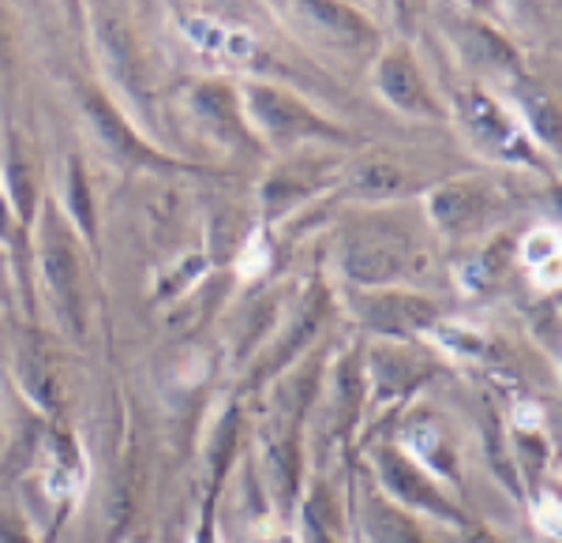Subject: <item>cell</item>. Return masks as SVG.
<instances>
[{
    "mask_svg": "<svg viewBox=\"0 0 562 543\" xmlns=\"http://www.w3.org/2000/svg\"><path fill=\"white\" fill-rule=\"evenodd\" d=\"M454 113H458L461 132L469 135V143H473L480 154H487V158H495V161L537 166L532 143L525 139L518 124H514L487 94H480V90H461L454 98Z\"/></svg>",
    "mask_w": 562,
    "mask_h": 543,
    "instance_id": "6da1fadb",
    "label": "cell"
},
{
    "mask_svg": "<svg viewBox=\"0 0 562 543\" xmlns=\"http://www.w3.org/2000/svg\"><path fill=\"white\" fill-rule=\"evenodd\" d=\"M244 94H248V113L256 128L278 147H293L304 139H346L330 121H323L319 113H312L301 98L285 94V90L251 83Z\"/></svg>",
    "mask_w": 562,
    "mask_h": 543,
    "instance_id": "7a4b0ae2",
    "label": "cell"
},
{
    "mask_svg": "<svg viewBox=\"0 0 562 543\" xmlns=\"http://www.w3.org/2000/svg\"><path fill=\"white\" fill-rule=\"evenodd\" d=\"M375 473L383 491L397 502V510L428 513V518H442V521H461V510L442 495V487L397 446L375 450Z\"/></svg>",
    "mask_w": 562,
    "mask_h": 543,
    "instance_id": "3957f363",
    "label": "cell"
},
{
    "mask_svg": "<svg viewBox=\"0 0 562 543\" xmlns=\"http://www.w3.org/2000/svg\"><path fill=\"white\" fill-rule=\"evenodd\" d=\"M42 274H45V285H49L60 319H65L71 333H79L83 330V285H79V262L60 233H49V240H45Z\"/></svg>",
    "mask_w": 562,
    "mask_h": 543,
    "instance_id": "277c9868",
    "label": "cell"
},
{
    "mask_svg": "<svg viewBox=\"0 0 562 543\" xmlns=\"http://www.w3.org/2000/svg\"><path fill=\"white\" fill-rule=\"evenodd\" d=\"M375 90L386 98L390 105L402 109V113H409V116H439V105H435L420 68H416V60L402 49L386 53V57L379 60Z\"/></svg>",
    "mask_w": 562,
    "mask_h": 543,
    "instance_id": "5b68a950",
    "label": "cell"
},
{
    "mask_svg": "<svg viewBox=\"0 0 562 543\" xmlns=\"http://www.w3.org/2000/svg\"><path fill=\"white\" fill-rule=\"evenodd\" d=\"M334 173V166H319V161L296 158L289 166H281L274 177L262 184V206L270 217H281L293 211L296 203H304L307 195H315L323 188V180Z\"/></svg>",
    "mask_w": 562,
    "mask_h": 543,
    "instance_id": "8992f818",
    "label": "cell"
},
{
    "mask_svg": "<svg viewBox=\"0 0 562 543\" xmlns=\"http://www.w3.org/2000/svg\"><path fill=\"white\" fill-rule=\"evenodd\" d=\"M360 315L368 319V326L383 333H416L435 319V307L424 296H405V293H386V296H368L360 304Z\"/></svg>",
    "mask_w": 562,
    "mask_h": 543,
    "instance_id": "52a82bcc",
    "label": "cell"
},
{
    "mask_svg": "<svg viewBox=\"0 0 562 543\" xmlns=\"http://www.w3.org/2000/svg\"><path fill=\"white\" fill-rule=\"evenodd\" d=\"M431 214H435V222H439V229L469 233L487 217V192L480 184H473V180L447 184L431 195Z\"/></svg>",
    "mask_w": 562,
    "mask_h": 543,
    "instance_id": "ba28073f",
    "label": "cell"
},
{
    "mask_svg": "<svg viewBox=\"0 0 562 543\" xmlns=\"http://www.w3.org/2000/svg\"><path fill=\"white\" fill-rule=\"evenodd\" d=\"M87 116L94 124V132L102 135V143L113 150V158L121 161H139V166H161L158 154H154L147 143L135 139L132 128H124V121L116 116V109L105 102L102 94H87Z\"/></svg>",
    "mask_w": 562,
    "mask_h": 543,
    "instance_id": "9c48e42d",
    "label": "cell"
},
{
    "mask_svg": "<svg viewBox=\"0 0 562 543\" xmlns=\"http://www.w3.org/2000/svg\"><path fill=\"white\" fill-rule=\"evenodd\" d=\"M364 518H368V532L375 543H428V536L420 532V524H416L405 510H397L394 502L368 499Z\"/></svg>",
    "mask_w": 562,
    "mask_h": 543,
    "instance_id": "30bf717a",
    "label": "cell"
},
{
    "mask_svg": "<svg viewBox=\"0 0 562 543\" xmlns=\"http://www.w3.org/2000/svg\"><path fill=\"white\" fill-rule=\"evenodd\" d=\"M192 105H195V113H199V121H206V124H214V132H222L225 139H240V143H248V135H244L237 128V113H233V98H229V90L225 87H199L195 90V98H192Z\"/></svg>",
    "mask_w": 562,
    "mask_h": 543,
    "instance_id": "8fae6325",
    "label": "cell"
},
{
    "mask_svg": "<svg viewBox=\"0 0 562 543\" xmlns=\"http://www.w3.org/2000/svg\"><path fill=\"white\" fill-rule=\"evenodd\" d=\"M397 270H402V259L390 248H379V244H364V248L349 251V274L357 282H390V278H397Z\"/></svg>",
    "mask_w": 562,
    "mask_h": 543,
    "instance_id": "7c38bea8",
    "label": "cell"
},
{
    "mask_svg": "<svg viewBox=\"0 0 562 543\" xmlns=\"http://www.w3.org/2000/svg\"><path fill=\"white\" fill-rule=\"evenodd\" d=\"M68 188H71V214H76V222L83 225L87 237H94V206H90L87 173L76 158H71V166H68Z\"/></svg>",
    "mask_w": 562,
    "mask_h": 543,
    "instance_id": "4fadbf2b",
    "label": "cell"
},
{
    "mask_svg": "<svg viewBox=\"0 0 562 543\" xmlns=\"http://www.w3.org/2000/svg\"><path fill=\"white\" fill-rule=\"evenodd\" d=\"M357 184H360V192H368V195H390V192H402L405 177L397 173L394 166H383V161H375V166L360 169Z\"/></svg>",
    "mask_w": 562,
    "mask_h": 543,
    "instance_id": "5bb4252c",
    "label": "cell"
},
{
    "mask_svg": "<svg viewBox=\"0 0 562 543\" xmlns=\"http://www.w3.org/2000/svg\"><path fill=\"white\" fill-rule=\"evenodd\" d=\"M525 109H529V121H532V128H537V135L543 143H555V135H559V116H555V105L548 102L543 94H525L521 98Z\"/></svg>",
    "mask_w": 562,
    "mask_h": 543,
    "instance_id": "9a60e30c",
    "label": "cell"
},
{
    "mask_svg": "<svg viewBox=\"0 0 562 543\" xmlns=\"http://www.w3.org/2000/svg\"><path fill=\"white\" fill-rule=\"evenodd\" d=\"M0 543H31V536L23 532V524H15L12 518H0Z\"/></svg>",
    "mask_w": 562,
    "mask_h": 543,
    "instance_id": "2e32d148",
    "label": "cell"
},
{
    "mask_svg": "<svg viewBox=\"0 0 562 543\" xmlns=\"http://www.w3.org/2000/svg\"><path fill=\"white\" fill-rule=\"evenodd\" d=\"M312 543H338V540L330 536V529H326V524H319L312 518Z\"/></svg>",
    "mask_w": 562,
    "mask_h": 543,
    "instance_id": "e0dca14e",
    "label": "cell"
},
{
    "mask_svg": "<svg viewBox=\"0 0 562 543\" xmlns=\"http://www.w3.org/2000/svg\"><path fill=\"white\" fill-rule=\"evenodd\" d=\"M465 543H503L495 536V532H487V529H476V532H469Z\"/></svg>",
    "mask_w": 562,
    "mask_h": 543,
    "instance_id": "ac0fdd59",
    "label": "cell"
}]
</instances>
